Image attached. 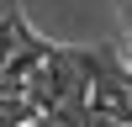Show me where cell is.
<instances>
[{
	"instance_id": "1",
	"label": "cell",
	"mask_w": 132,
	"mask_h": 127,
	"mask_svg": "<svg viewBox=\"0 0 132 127\" xmlns=\"http://www.w3.org/2000/svg\"><path fill=\"white\" fill-rule=\"evenodd\" d=\"M27 42H32V21L21 16V0H0V74Z\"/></svg>"
},
{
	"instance_id": "2",
	"label": "cell",
	"mask_w": 132,
	"mask_h": 127,
	"mask_svg": "<svg viewBox=\"0 0 132 127\" xmlns=\"http://www.w3.org/2000/svg\"><path fill=\"white\" fill-rule=\"evenodd\" d=\"M116 16H122V32H127V48H132V0H116Z\"/></svg>"
},
{
	"instance_id": "3",
	"label": "cell",
	"mask_w": 132,
	"mask_h": 127,
	"mask_svg": "<svg viewBox=\"0 0 132 127\" xmlns=\"http://www.w3.org/2000/svg\"><path fill=\"white\" fill-rule=\"evenodd\" d=\"M27 127H58V122H53V116H32Z\"/></svg>"
},
{
	"instance_id": "4",
	"label": "cell",
	"mask_w": 132,
	"mask_h": 127,
	"mask_svg": "<svg viewBox=\"0 0 132 127\" xmlns=\"http://www.w3.org/2000/svg\"><path fill=\"white\" fill-rule=\"evenodd\" d=\"M0 80H5V74H0Z\"/></svg>"
},
{
	"instance_id": "5",
	"label": "cell",
	"mask_w": 132,
	"mask_h": 127,
	"mask_svg": "<svg viewBox=\"0 0 132 127\" xmlns=\"http://www.w3.org/2000/svg\"><path fill=\"white\" fill-rule=\"evenodd\" d=\"M106 127H111V122H106Z\"/></svg>"
}]
</instances>
